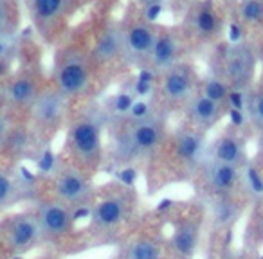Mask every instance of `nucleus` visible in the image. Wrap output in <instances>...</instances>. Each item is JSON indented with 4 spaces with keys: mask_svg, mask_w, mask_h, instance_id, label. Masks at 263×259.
<instances>
[{
    "mask_svg": "<svg viewBox=\"0 0 263 259\" xmlns=\"http://www.w3.org/2000/svg\"><path fill=\"white\" fill-rule=\"evenodd\" d=\"M52 81H54L52 87L67 99L85 92L90 81V67L87 56L74 47L60 51L54 59Z\"/></svg>",
    "mask_w": 263,
    "mask_h": 259,
    "instance_id": "nucleus-1",
    "label": "nucleus"
},
{
    "mask_svg": "<svg viewBox=\"0 0 263 259\" xmlns=\"http://www.w3.org/2000/svg\"><path fill=\"white\" fill-rule=\"evenodd\" d=\"M42 240L34 212H16L0 223V248L11 255L31 250Z\"/></svg>",
    "mask_w": 263,
    "mask_h": 259,
    "instance_id": "nucleus-2",
    "label": "nucleus"
},
{
    "mask_svg": "<svg viewBox=\"0 0 263 259\" xmlns=\"http://www.w3.org/2000/svg\"><path fill=\"white\" fill-rule=\"evenodd\" d=\"M69 148L72 157L87 168H96L101 161V128L96 119H78L69 130Z\"/></svg>",
    "mask_w": 263,
    "mask_h": 259,
    "instance_id": "nucleus-3",
    "label": "nucleus"
},
{
    "mask_svg": "<svg viewBox=\"0 0 263 259\" xmlns=\"http://www.w3.org/2000/svg\"><path fill=\"white\" fill-rule=\"evenodd\" d=\"M161 139L162 128L155 119L148 117L143 121H134L117 143V155L123 161H132L134 157L154 151L161 144Z\"/></svg>",
    "mask_w": 263,
    "mask_h": 259,
    "instance_id": "nucleus-4",
    "label": "nucleus"
},
{
    "mask_svg": "<svg viewBox=\"0 0 263 259\" xmlns=\"http://www.w3.org/2000/svg\"><path fill=\"white\" fill-rule=\"evenodd\" d=\"M52 193L56 200L69 205L74 211V209H83L90 204V200L94 198V187L80 168L70 166L56 173L54 182H52Z\"/></svg>",
    "mask_w": 263,
    "mask_h": 259,
    "instance_id": "nucleus-5",
    "label": "nucleus"
},
{
    "mask_svg": "<svg viewBox=\"0 0 263 259\" xmlns=\"http://www.w3.org/2000/svg\"><path fill=\"white\" fill-rule=\"evenodd\" d=\"M34 216L40 225L42 240H58L67 236L72 230L76 218L72 209L56 198L42 202L34 211Z\"/></svg>",
    "mask_w": 263,
    "mask_h": 259,
    "instance_id": "nucleus-6",
    "label": "nucleus"
},
{
    "mask_svg": "<svg viewBox=\"0 0 263 259\" xmlns=\"http://www.w3.org/2000/svg\"><path fill=\"white\" fill-rule=\"evenodd\" d=\"M67 108V97H63L54 87L42 88L38 97L31 105L29 113L34 126L40 132H54L63 121Z\"/></svg>",
    "mask_w": 263,
    "mask_h": 259,
    "instance_id": "nucleus-7",
    "label": "nucleus"
},
{
    "mask_svg": "<svg viewBox=\"0 0 263 259\" xmlns=\"http://www.w3.org/2000/svg\"><path fill=\"white\" fill-rule=\"evenodd\" d=\"M256 70V56L249 45L234 44L227 52L226 74L234 90H243L252 83Z\"/></svg>",
    "mask_w": 263,
    "mask_h": 259,
    "instance_id": "nucleus-8",
    "label": "nucleus"
},
{
    "mask_svg": "<svg viewBox=\"0 0 263 259\" xmlns=\"http://www.w3.org/2000/svg\"><path fill=\"white\" fill-rule=\"evenodd\" d=\"M40 92V81L33 72H18L6 83L4 103L8 108L29 110Z\"/></svg>",
    "mask_w": 263,
    "mask_h": 259,
    "instance_id": "nucleus-9",
    "label": "nucleus"
},
{
    "mask_svg": "<svg viewBox=\"0 0 263 259\" xmlns=\"http://www.w3.org/2000/svg\"><path fill=\"white\" fill-rule=\"evenodd\" d=\"M130 211V202L124 194L121 193H114L108 196L101 198L98 204L94 205L90 216H92V223L98 229H112L117 227L121 222H124V218L128 216Z\"/></svg>",
    "mask_w": 263,
    "mask_h": 259,
    "instance_id": "nucleus-10",
    "label": "nucleus"
},
{
    "mask_svg": "<svg viewBox=\"0 0 263 259\" xmlns=\"http://www.w3.org/2000/svg\"><path fill=\"white\" fill-rule=\"evenodd\" d=\"M33 24L40 31L52 27L72 8L74 0H24Z\"/></svg>",
    "mask_w": 263,
    "mask_h": 259,
    "instance_id": "nucleus-11",
    "label": "nucleus"
},
{
    "mask_svg": "<svg viewBox=\"0 0 263 259\" xmlns=\"http://www.w3.org/2000/svg\"><path fill=\"white\" fill-rule=\"evenodd\" d=\"M240 182V168L209 161L204 166V184L215 196H227Z\"/></svg>",
    "mask_w": 263,
    "mask_h": 259,
    "instance_id": "nucleus-12",
    "label": "nucleus"
},
{
    "mask_svg": "<svg viewBox=\"0 0 263 259\" xmlns=\"http://www.w3.org/2000/svg\"><path fill=\"white\" fill-rule=\"evenodd\" d=\"M195 76L191 69L184 65H175L164 72L162 79V95L170 101H187L193 95Z\"/></svg>",
    "mask_w": 263,
    "mask_h": 259,
    "instance_id": "nucleus-13",
    "label": "nucleus"
},
{
    "mask_svg": "<svg viewBox=\"0 0 263 259\" xmlns=\"http://www.w3.org/2000/svg\"><path fill=\"white\" fill-rule=\"evenodd\" d=\"M155 34L154 27L146 26V24H137L132 29H128V33L124 34L123 42V52L130 62H137L143 59L144 56H150L152 47L155 44Z\"/></svg>",
    "mask_w": 263,
    "mask_h": 259,
    "instance_id": "nucleus-14",
    "label": "nucleus"
},
{
    "mask_svg": "<svg viewBox=\"0 0 263 259\" xmlns=\"http://www.w3.org/2000/svg\"><path fill=\"white\" fill-rule=\"evenodd\" d=\"M222 105L211 101L205 95L198 94V95H191L187 99L186 105V115L195 126L200 128H211L213 124H216L222 117Z\"/></svg>",
    "mask_w": 263,
    "mask_h": 259,
    "instance_id": "nucleus-15",
    "label": "nucleus"
},
{
    "mask_svg": "<svg viewBox=\"0 0 263 259\" xmlns=\"http://www.w3.org/2000/svg\"><path fill=\"white\" fill-rule=\"evenodd\" d=\"M198 240H200V225L197 220H180L175 225L172 245L177 255L184 259L191 257L198 247Z\"/></svg>",
    "mask_w": 263,
    "mask_h": 259,
    "instance_id": "nucleus-16",
    "label": "nucleus"
},
{
    "mask_svg": "<svg viewBox=\"0 0 263 259\" xmlns=\"http://www.w3.org/2000/svg\"><path fill=\"white\" fill-rule=\"evenodd\" d=\"M213 161L241 168L247 162L245 143L238 135H223L213 146Z\"/></svg>",
    "mask_w": 263,
    "mask_h": 259,
    "instance_id": "nucleus-17",
    "label": "nucleus"
},
{
    "mask_svg": "<svg viewBox=\"0 0 263 259\" xmlns=\"http://www.w3.org/2000/svg\"><path fill=\"white\" fill-rule=\"evenodd\" d=\"M177 52H179V45L172 34H157L150 52V62L154 69L168 72L172 67L177 65Z\"/></svg>",
    "mask_w": 263,
    "mask_h": 259,
    "instance_id": "nucleus-18",
    "label": "nucleus"
},
{
    "mask_svg": "<svg viewBox=\"0 0 263 259\" xmlns=\"http://www.w3.org/2000/svg\"><path fill=\"white\" fill-rule=\"evenodd\" d=\"M177 157L186 164H197L204 151V137L198 132H180L175 139Z\"/></svg>",
    "mask_w": 263,
    "mask_h": 259,
    "instance_id": "nucleus-19",
    "label": "nucleus"
},
{
    "mask_svg": "<svg viewBox=\"0 0 263 259\" xmlns=\"http://www.w3.org/2000/svg\"><path fill=\"white\" fill-rule=\"evenodd\" d=\"M123 42L124 34L119 29H106L96 44L94 58L98 62H112L123 52Z\"/></svg>",
    "mask_w": 263,
    "mask_h": 259,
    "instance_id": "nucleus-20",
    "label": "nucleus"
},
{
    "mask_svg": "<svg viewBox=\"0 0 263 259\" xmlns=\"http://www.w3.org/2000/svg\"><path fill=\"white\" fill-rule=\"evenodd\" d=\"M124 259H162L161 245L150 237H137L126 247Z\"/></svg>",
    "mask_w": 263,
    "mask_h": 259,
    "instance_id": "nucleus-21",
    "label": "nucleus"
},
{
    "mask_svg": "<svg viewBox=\"0 0 263 259\" xmlns=\"http://www.w3.org/2000/svg\"><path fill=\"white\" fill-rule=\"evenodd\" d=\"M240 216V207L229 200L227 196H216V202L213 204L211 218L216 227H229Z\"/></svg>",
    "mask_w": 263,
    "mask_h": 259,
    "instance_id": "nucleus-22",
    "label": "nucleus"
},
{
    "mask_svg": "<svg viewBox=\"0 0 263 259\" xmlns=\"http://www.w3.org/2000/svg\"><path fill=\"white\" fill-rule=\"evenodd\" d=\"M18 20L20 13L16 0H0V38L15 33Z\"/></svg>",
    "mask_w": 263,
    "mask_h": 259,
    "instance_id": "nucleus-23",
    "label": "nucleus"
},
{
    "mask_svg": "<svg viewBox=\"0 0 263 259\" xmlns=\"http://www.w3.org/2000/svg\"><path fill=\"white\" fill-rule=\"evenodd\" d=\"M16 193H18V186H16L11 173L0 168V211H4L11 204H15Z\"/></svg>",
    "mask_w": 263,
    "mask_h": 259,
    "instance_id": "nucleus-24",
    "label": "nucleus"
},
{
    "mask_svg": "<svg viewBox=\"0 0 263 259\" xmlns=\"http://www.w3.org/2000/svg\"><path fill=\"white\" fill-rule=\"evenodd\" d=\"M195 27L204 36H211V34L216 33L218 20H216L215 11L209 6H204V8H200L197 11V15H195Z\"/></svg>",
    "mask_w": 263,
    "mask_h": 259,
    "instance_id": "nucleus-25",
    "label": "nucleus"
},
{
    "mask_svg": "<svg viewBox=\"0 0 263 259\" xmlns=\"http://www.w3.org/2000/svg\"><path fill=\"white\" fill-rule=\"evenodd\" d=\"M229 92H231L229 85L222 79H216V77L208 79L204 83V88H202V95H205V97L211 99V101L218 103V105L227 103V95H229Z\"/></svg>",
    "mask_w": 263,
    "mask_h": 259,
    "instance_id": "nucleus-26",
    "label": "nucleus"
},
{
    "mask_svg": "<svg viewBox=\"0 0 263 259\" xmlns=\"http://www.w3.org/2000/svg\"><path fill=\"white\" fill-rule=\"evenodd\" d=\"M247 110L251 123L254 124L256 130L263 133V88L251 97V101L247 103Z\"/></svg>",
    "mask_w": 263,
    "mask_h": 259,
    "instance_id": "nucleus-27",
    "label": "nucleus"
},
{
    "mask_svg": "<svg viewBox=\"0 0 263 259\" xmlns=\"http://www.w3.org/2000/svg\"><path fill=\"white\" fill-rule=\"evenodd\" d=\"M240 15L245 22H259L263 18V2L261 0H245Z\"/></svg>",
    "mask_w": 263,
    "mask_h": 259,
    "instance_id": "nucleus-28",
    "label": "nucleus"
},
{
    "mask_svg": "<svg viewBox=\"0 0 263 259\" xmlns=\"http://www.w3.org/2000/svg\"><path fill=\"white\" fill-rule=\"evenodd\" d=\"M11 130H13V124H11V117H9L8 110L0 108V148L6 146Z\"/></svg>",
    "mask_w": 263,
    "mask_h": 259,
    "instance_id": "nucleus-29",
    "label": "nucleus"
},
{
    "mask_svg": "<svg viewBox=\"0 0 263 259\" xmlns=\"http://www.w3.org/2000/svg\"><path fill=\"white\" fill-rule=\"evenodd\" d=\"M134 97L130 94H119L114 99V110L117 113H130L132 106H134Z\"/></svg>",
    "mask_w": 263,
    "mask_h": 259,
    "instance_id": "nucleus-30",
    "label": "nucleus"
},
{
    "mask_svg": "<svg viewBox=\"0 0 263 259\" xmlns=\"http://www.w3.org/2000/svg\"><path fill=\"white\" fill-rule=\"evenodd\" d=\"M162 13H164L162 2H152V4L144 6V18H146V22H150V24L157 22V20L161 18Z\"/></svg>",
    "mask_w": 263,
    "mask_h": 259,
    "instance_id": "nucleus-31",
    "label": "nucleus"
},
{
    "mask_svg": "<svg viewBox=\"0 0 263 259\" xmlns=\"http://www.w3.org/2000/svg\"><path fill=\"white\" fill-rule=\"evenodd\" d=\"M130 115L134 121L148 119V117H150V106H148L144 101H136L134 103V106H132V110H130Z\"/></svg>",
    "mask_w": 263,
    "mask_h": 259,
    "instance_id": "nucleus-32",
    "label": "nucleus"
},
{
    "mask_svg": "<svg viewBox=\"0 0 263 259\" xmlns=\"http://www.w3.org/2000/svg\"><path fill=\"white\" fill-rule=\"evenodd\" d=\"M227 101H229L231 106H233V108H236V110H241L245 106L243 94H241L240 90H231L229 95H227Z\"/></svg>",
    "mask_w": 263,
    "mask_h": 259,
    "instance_id": "nucleus-33",
    "label": "nucleus"
},
{
    "mask_svg": "<svg viewBox=\"0 0 263 259\" xmlns=\"http://www.w3.org/2000/svg\"><path fill=\"white\" fill-rule=\"evenodd\" d=\"M229 42L231 44H240L241 42V26L236 22L229 24Z\"/></svg>",
    "mask_w": 263,
    "mask_h": 259,
    "instance_id": "nucleus-34",
    "label": "nucleus"
},
{
    "mask_svg": "<svg viewBox=\"0 0 263 259\" xmlns=\"http://www.w3.org/2000/svg\"><path fill=\"white\" fill-rule=\"evenodd\" d=\"M152 85H154V83H148V81L137 79L136 81V87H134V90H136L137 95H148L152 92Z\"/></svg>",
    "mask_w": 263,
    "mask_h": 259,
    "instance_id": "nucleus-35",
    "label": "nucleus"
},
{
    "mask_svg": "<svg viewBox=\"0 0 263 259\" xmlns=\"http://www.w3.org/2000/svg\"><path fill=\"white\" fill-rule=\"evenodd\" d=\"M229 117H231V123L234 124V126H241V124L245 123V115L241 110H236V108H231L229 110Z\"/></svg>",
    "mask_w": 263,
    "mask_h": 259,
    "instance_id": "nucleus-36",
    "label": "nucleus"
},
{
    "mask_svg": "<svg viewBox=\"0 0 263 259\" xmlns=\"http://www.w3.org/2000/svg\"><path fill=\"white\" fill-rule=\"evenodd\" d=\"M261 144H263V141H261Z\"/></svg>",
    "mask_w": 263,
    "mask_h": 259,
    "instance_id": "nucleus-37",
    "label": "nucleus"
}]
</instances>
